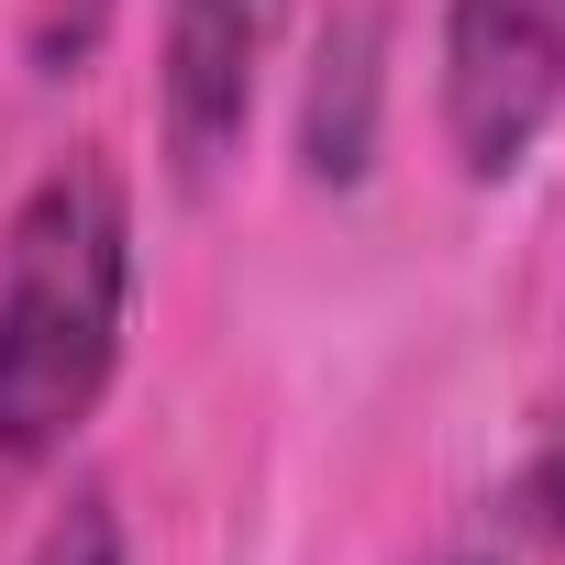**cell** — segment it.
Instances as JSON below:
<instances>
[{
  "label": "cell",
  "instance_id": "8992f818",
  "mask_svg": "<svg viewBox=\"0 0 565 565\" xmlns=\"http://www.w3.org/2000/svg\"><path fill=\"white\" fill-rule=\"evenodd\" d=\"M122 23V0H23V67L34 78H89Z\"/></svg>",
  "mask_w": 565,
  "mask_h": 565
},
{
  "label": "cell",
  "instance_id": "277c9868",
  "mask_svg": "<svg viewBox=\"0 0 565 565\" xmlns=\"http://www.w3.org/2000/svg\"><path fill=\"white\" fill-rule=\"evenodd\" d=\"M377 122H388V12L355 0L311 34V67H300V178L355 189L377 167Z\"/></svg>",
  "mask_w": 565,
  "mask_h": 565
},
{
  "label": "cell",
  "instance_id": "ba28073f",
  "mask_svg": "<svg viewBox=\"0 0 565 565\" xmlns=\"http://www.w3.org/2000/svg\"><path fill=\"white\" fill-rule=\"evenodd\" d=\"M466 565H488V554H466Z\"/></svg>",
  "mask_w": 565,
  "mask_h": 565
},
{
  "label": "cell",
  "instance_id": "6da1fadb",
  "mask_svg": "<svg viewBox=\"0 0 565 565\" xmlns=\"http://www.w3.org/2000/svg\"><path fill=\"white\" fill-rule=\"evenodd\" d=\"M134 333V189L100 145L23 178L0 222V488L45 477L111 399Z\"/></svg>",
  "mask_w": 565,
  "mask_h": 565
},
{
  "label": "cell",
  "instance_id": "5b68a950",
  "mask_svg": "<svg viewBox=\"0 0 565 565\" xmlns=\"http://www.w3.org/2000/svg\"><path fill=\"white\" fill-rule=\"evenodd\" d=\"M499 521H510L521 543L565 554V377H554V399H543V422H532V444H521V466H510V488H499Z\"/></svg>",
  "mask_w": 565,
  "mask_h": 565
},
{
  "label": "cell",
  "instance_id": "7a4b0ae2",
  "mask_svg": "<svg viewBox=\"0 0 565 565\" xmlns=\"http://www.w3.org/2000/svg\"><path fill=\"white\" fill-rule=\"evenodd\" d=\"M433 122L477 189H510L565 122V0H444Z\"/></svg>",
  "mask_w": 565,
  "mask_h": 565
},
{
  "label": "cell",
  "instance_id": "52a82bcc",
  "mask_svg": "<svg viewBox=\"0 0 565 565\" xmlns=\"http://www.w3.org/2000/svg\"><path fill=\"white\" fill-rule=\"evenodd\" d=\"M23 565H134V532H122L111 488H67L45 510V532L23 543Z\"/></svg>",
  "mask_w": 565,
  "mask_h": 565
},
{
  "label": "cell",
  "instance_id": "3957f363",
  "mask_svg": "<svg viewBox=\"0 0 565 565\" xmlns=\"http://www.w3.org/2000/svg\"><path fill=\"white\" fill-rule=\"evenodd\" d=\"M289 45V0H167L156 23V145L178 189H211L266 100V67Z\"/></svg>",
  "mask_w": 565,
  "mask_h": 565
}]
</instances>
